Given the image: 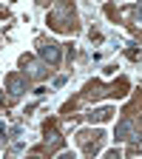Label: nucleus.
<instances>
[{
  "instance_id": "f257e3e1",
  "label": "nucleus",
  "mask_w": 142,
  "mask_h": 159,
  "mask_svg": "<svg viewBox=\"0 0 142 159\" xmlns=\"http://www.w3.org/2000/svg\"><path fill=\"white\" fill-rule=\"evenodd\" d=\"M51 23H54L57 29H71V9H68L66 3H60V6L51 11Z\"/></svg>"
},
{
  "instance_id": "f03ea898",
  "label": "nucleus",
  "mask_w": 142,
  "mask_h": 159,
  "mask_svg": "<svg viewBox=\"0 0 142 159\" xmlns=\"http://www.w3.org/2000/svg\"><path fill=\"white\" fill-rule=\"evenodd\" d=\"M40 57H43L46 63L57 66L60 63V46L57 43H43V46H40Z\"/></svg>"
},
{
  "instance_id": "7ed1b4c3",
  "label": "nucleus",
  "mask_w": 142,
  "mask_h": 159,
  "mask_svg": "<svg viewBox=\"0 0 142 159\" xmlns=\"http://www.w3.org/2000/svg\"><path fill=\"white\" fill-rule=\"evenodd\" d=\"M9 91H11V94H23V91H26V80L20 77V74H11V77H9Z\"/></svg>"
},
{
  "instance_id": "20e7f679",
  "label": "nucleus",
  "mask_w": 142,
  "mask_h": 159,
  "mask_svg": "<svg viewBox=\"0 0 142 159\" xmlns=\"http://www.w3.org/2000/svg\"><path fill=\"white\" fill-rule=\"evenodd\" d=\"M131 134H134V128H131V122H128V119H122V122H119V125H117V136H119V139H134Z\"/></svg>"
},
{
  "instance_id": "39448f33",
  "label": "nucleus",
  "mask_w": 142,
  "mask_h": 159,
  "mask_svg": "<svg viewBox=\"0 0 142 159\" xmlns=\"http://www.w3.org/2000/svg\"><path fill=\"white\" fill-rule=\"evenodd\" d=\"M94 119H97V122H105V119H111V108H99V111H94V114H91V122H94Z\"/></svg>"
},
{
  "instance_id": "423d86ee",
  "label": "nucleus",
  "mask_w": 142,
  "mask_h": 159,
  "mask_svg": "<svg viewBox=\"0 0 142 159\" xmlns=\"http://www.w3.org/2000/svg\"><path fill=\"white\" fill-rule=\"evenodd\" d=\"M31 77H43L46 71H43V63H31V71H29Z\"/></svg>"
},
{
  "instance_id": "0eeeda50",
  "label": "nucleus",
  "mask_w": 142,
  "mask_h": 159,
  "mask_svg": "<svg viewBox=\"0 0 142 159\" xmlns=\"http://www.w3.org/2000/svg\"><path fill=\"white\" fill-rule=\"evenodd\" d=\"M0 97H3V94H0Z\"/></svg>"
}]
</instances>
